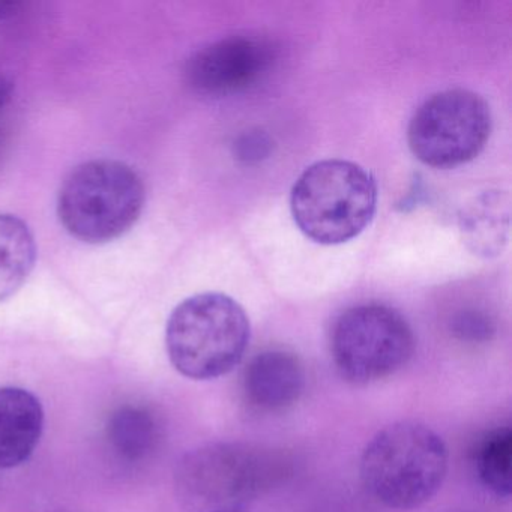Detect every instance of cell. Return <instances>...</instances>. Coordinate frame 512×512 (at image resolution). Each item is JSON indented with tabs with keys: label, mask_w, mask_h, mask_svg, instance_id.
I'll return each mask as SVG.
<instances>
[{
	"label": "cell",
	"mask_w": 512,
	"mask_h": 512,
	"mask_svg": "<svg viewBox=\"0 0 512 512\" xmlns=\"http://www.w3.org/2000/svg\"><path fill=\"white\" fill-rule=\"evenodd\" d=\"M290 472L283 452L251 443H209L188 452L176 490L188 512H235L280 484Z\"/></svg>",
	"instance_id": "cell-1"
},
{
	"label": "cell",
	"mask_w": 512,
	"mask_h": 512,
	"mask_svg": "<svg viewBox=\"0 0 512 512\" xmlns=\"http://www.w3.org/2000/svg\"><path fill=\"white\" fill-rule=\"evenodd\" d=\"M359 472L377 502L392 509L418 508L442 488L448 473V449L427 425L395 422L365 446Z\"/></svg>",
	"instance_id": "cell-2"
},
{
	"label": "cell",
	"mask_w": 512,
	"mask_h": 512,
	"mask_svg": "<svg viewBox=\"0 0 512 512\" xmlns=\"http://www.w3.org/2000/svg\"><path fill=\"white\" fill-rule=\"evenodd\" d=\"M250 334V320L235 299L224 293H200L182 301L170 314L167 355L188 379H217L242 361Z\"/></svg>",
	"instance_id": "cell-3"
},
{
	"label": "cell",
	"mask_w": 512,
	"mask_h": 512,
	"mask_svg": "<svg viewBox=\"0 0 512 512\" xmlns=\"http://www.w3.org/2000/svg\"><path fill=\"white\" fill-rule=\"evenodd\" d=\"M376 208V181L352 161L314 163L299 176L290 194L296 226L322 245L344 244L361 235Z\"/></svg>",
	"instance_id": "cell-4"
},
{
	"label": "cell",
	"mask_w": 512,
	"mask_h": 512,
	"mask_svg": "<svg viewBox=\"0 0 512 512\" xmlns=\"http://www.w3.org/2000/svg\"><path fill=\"white\" fill-rule=\"evenodd\" d=\"M145 199V185L133 167L92 160L65 178L58 196L59 220L80 242L107 244L137 223Z\"/></svg>",
	"instance_id": "cell-5"
},
{
	"label": "cell",
	"mask_w": 512,
	"mask_h": 512,
	"mask_svg": "<svg viewBox=\"0 0 512 512\" xmlns=\"http://www.w3.org/2000/svg\"><path fill=\"white\" fill-rule=\"evenodd\" d=\"M415 335L394 308L364 304L344 311L332 329L331 350L338 373L353 385L379 382L412 358Z\"/></svg>",
	"instance_id": "cell-6"
},
{
	"label": "cell",
	"mask_w": 512,
	"mask_h": 512,
	"mask_svg": "<svg viewBox=\"0 0 512 512\" xmlns=\"http://www.w3.org/2000/svg\"><path fill=\"white\" fill-rule=\"evenodd\" d=\"M491 112L485 100L466 89L428 98L410 119V151L425 166L454 169L475 160L487 145Z\"/></svg>",
	"instance_id": "cell-7"
},
{
	"label": "cell",
	"mask_w": 512,
	"mask_h": 512,
	"mask_svg": "<svg viewBox=\"0 0 512 512\" xmlns=\"http://www.w3.org/2000/svg\"><path fill=\"white\" fill-rule=\"evenodd\" d=\"M271 47L250 37H229L191 56L188 86L203 95H227L253 85L268 70Z\"/></svg>",
	"instance_id": "cell-8"
},
{
	"label": "cell",
	"mask_w": 512,
	"mask_h": 512,
	"mask_svg": "<svg viewBox=\"0 0 512 512\" xmlns=\"http://www.w3.org/2000/svg\"><path fill=\"white\" fill-rule=\"evenodd\" d=\"M305 388V371L293 353L266 350L251 359L242 376V391L251 409L277 413L289 409Z\"/></svg>",
	"instance_id": "cell-9"
},
{
	"label": "cell",
	"mask_w": 512,
	"mask_h": 512,
	"mask_svg": "<svg viewBox=\"0 0 512 512\" xmlns=\"http://www.w3.org/2000/svg\"><path fill=\"white\" fill-rule=\"evenodd\" d=\"M44 410L32 392L0 388V469L26 463L40 443Z\"/></svg>",
	"instance_id": "cell-10"
},
{
	"label": "cell",
	"mask_w": 512,
	"mask_h": 512,
	"mask_svg": "<svg viewBox=\"0 0 512 512\" xmlns=\"http://www.w3.org/2000/svg\"><path fill=\"white\" fill-rule=\"evenodd\" d=\"M458 229L464 245L476 256H499L508 242V194L490 190L473 197L461 209Z\"/></svg>",
	"instance_id": "cell-11"
},
{
	"label": "cell",
	"mask_w": 512,
	"mask_h": 512,
	"mask_svg": "<svg viewBox=\"0 0 512 512\" xmlns=\"http://www.w3.org/2000/svg\"><path fill=\"white\" fill-rule=\"evenodd\" d=\"M37 262V244L25 221L0 214V302L16 295Z\"/></svg>",
	"instance_id": "cell-12"
},
{
	"label": "cell",
	"mask_w": 512,
	"mask_h": 512,
	"mask_svg": "<svg viewBox=\"0 0 512 512\" xmlns=\"http://www.w3.org/2000/svg\"><path fill=\"white\" fill-rule=\"evenodd\" d=\"M106 431L113 451L131 463L145 460L157 445V421L145 407H119L110 416Z\"/></svg>",
	"instance_id": "cell-13"
},
{
	"label": "cell",
	"mask_w": 512,
	"mask_h": 512,
	"mask_svg": "<svg viewBox=\"0 0 512 512\" xmlns=\"http://www.w3.org/2000/svg\"><path fill=\"white\" fill-rule=\"evenodd\" d=\"M512 431L509 427L491 431L476 452V470L482 484L499 497L511 494Z\"/></svg>",
	"instance_id": "cell-14"
},
{
	"label": "cell",
	"mask_w": 512,
	"mask_h": 512,
	"mask_svg": "<svg viewBox=\"0 0 512 512\" xmlns=\"http://www.w3.org/2000/svg\"><path fill=\"white\" fill-rule=\"evenodd\" d=\"M452 334L467 343H484L494 334V325L490 317L479 311H461L452 319Z\"/></svg>",
	"instance_id": "cell-15"
},
{
	"label": "cell",
	"mask_w": 512,
	"mask_h": 512,
	"mask_svg": "<svg viewBox=\"0 0 512 512\" xmlns=\"http://www.w3.org/2000/svg\"><path fill=\"white\" fill-rule=\"evenodd\" d=\"M269 151H271V140L259 131L244 134L235 143L236 157L245 163L260 161L262 158L268 157Z\"/></svg>",
	"instance_id": "cell-16"
},
{
	"label": "cell",
	"mask_w": 512,
	"mask_h": 512,
	"mask_svg": "<svg viewBox=\"0 0 512 512\" xmlns=\"http://www.w3.org/2000/svg\"><path fill=\"white\" fill-rule=\"evenodd\" d=\"M11 95H13V83L7 77L0 76V110L10 103Z\"/></svg>",
	"instance_id": "cell-17"
},
{
	"label": "cell",
	"mask_w": 512,
	"mask_h": 512,
	"mask_svg": "<svg viewBox=\"0 0 512 512\" xmlns=\"http://www.w3.org/2000/svg\"><path fill=\"white\" fill-rule=\"evenodd\" d=\"M235 512H239V511H235Z\"/></svg>",
	"instance_id": "cell-18"
}]
</instances>
